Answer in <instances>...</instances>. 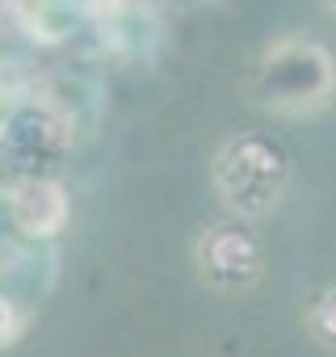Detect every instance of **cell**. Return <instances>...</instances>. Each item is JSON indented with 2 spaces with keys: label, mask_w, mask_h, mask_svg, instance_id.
Returning a JSON list of instances; mask_svg holds the SVG:
<instances>
[{
  "label": "cell",
  "mask_w": 336,
  "mask_h": 357,
  "mask_svg": "<svg viewBox=\"0 0 336 357\" xmlns=\"http://www.w3.org/2000/svg\"><path fill=\"white\" fill-rule=\"evenodd\" d=\"M307 324H311V332H315V340H319V344L336 349V286H328V290L311 303Z\"/></svg>",
  "instance_id": "cell-4"
},
{
  "label": "cell",
  "mask_w": 336,
  "mask_h": 357,
  "mask_svg": "<svg viewBox=\"0 0 336 357\" xmlns=\"http://www.w3.org/2000/svg\"><path fill=\"white\" fill-rule=\"evenodd\" d=\"M198 273L202 282L215 290V294H244L261 282L265 273V252L261 244L244 231V227H231V223H219L211 231H202L198 248Z\"/></svg>",
  "instance_id": "cell-3"
},
{
  "label": "cell",
  "mask_w": 336,
  "mask_h": 357,
  "mask_svg": "<svg viewBox=\"0 0 336 357\" xmlns=\"http://www.w3.org/2000/svg\"><path fill=\"white\" fill-rule=\"evenodd\" d=\"M323 9H328V13H336V0H323Z\"/></svg>",
  "instance_id": "cell-5"
},
{
  "label": "cell",
  "mask_w": 336,
  "mask_h": 357,
  "mask_svg": "<svg viewBox=\"0 0 336 357\" xmlns=\"http://www.w3.org/2000/svg\"><path fill=\"white\" fill-rule=\"evenodd\" d=\"M290 185V155L265 135H236L215 155V190L244 219L269 215Z\"/></svg>",
  "instance_id": "cell-1"
},
{
  "label": "cell",
  "mask_w": 336,
  "mask_h": 357,
  "mask_svg": "<svg viewBox=\"0 0 336 357\" xmlns=\"http://www.w3.org/2000/svg\"><path fill=\"white\" fill-rule=\"evenodd\" d=\"M332 93H336V63L315 43L286 38L269 47L257 68V97L273 114H290V118L315 114L332 101Z\"/></svg>",
  "instance_id": "cell-2"
}]
</instances>
